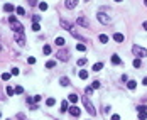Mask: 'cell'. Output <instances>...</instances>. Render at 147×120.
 Returning a JSON list of instances; mask_svg holds the SVG:
<instances>
[{"label":"cell","mask_w":147,"mask_h":120,"mask_svg":"<svg viewBox=\"0 0 147 120\" xmlns=\"http://www.w3.org/2000/svg\"><path fill=\"white\" fill-rule=\"evenodd\" d=\"M14 90H15V93H22V92H24V88H22V86H15Z\"/></svg>","instance_id":"74e56055"},{"label":"cell","mask_w":147,"mask_h":120,"mask_svg":"<svg viewBox=\"0 0 147 120\" xmlns=\"http://www.w3.org/2000/svg\"><path fill=\"white\" fill-rule=\"evenodd\" d=\"M39 9L42 12H46V10H47V4H46V2H41V4H39Z\"/></svg>","instance_id":"4316f807"},{"label":"cell","mask_w":147,"mask_h":120,"mask_svg":"<svg viewBox=\"0 0 147 120\" xmlns=\"http://www.w3.org/2000/svg\"><path fill=\"white\" fill-rule=\"evenodd\" d=\"M85 2H88V0H85Z\"/></svg>","instance_id":"681fc988"},{"label":"cell","mask_w":147,"mask_h":120,"mask_svg":"<svg viewBox=\"0 0 147 120\" xmlns=\"http://www.w3.org/2000/svg\"><path fill=\"white\" fill-rule=\"evenodd\" d=\"M46 105H47V107H54V105H56V100H54V98H47V100H46Z\"/></svg>","instance_id":"d6986e66"},{"label":"cell","mask_w":147,"mask_h":120,"mask_svg":"<svg viewBox=\"0 0 147 120\" xmlns=\"http://www.w3.org/2000/svg\"><path fill=\"white\" fill-rule=\"evenodd\" d=\"M15 12H17L19 15H25V10H24V7H17V9H15Z\"/></svg>","instance_id":"484cf974"},{"label":"cell","mask_w":147,"mask_h":120,"mask_svg":"<svg viewBox=\"0 0 147 120\" xmlns=\"http://www.w3.org/2000/svg\"><path fill=\"white\" fill-rule=\"evenodd\" d=\"M32 100H34V102H36V103H39V102H41V100H42V97H41V95H36V97H34V98H32Z\"/></svg>","instance_id":"8d00e7d4"},{"label":"cell","mask_w":147,"mask_h":120,"mask_svg":"<svg viewBox=\"0 0 147 120\" xmlns=\"http://www.w3.org/2000/svg\"><path fill=\"white\" fill-rule=\"evenodd\" d=\"M76 22H78V25H81V27H90V20L86 17H78Z\"/></svg>","instance_id":"52a82bcc"},{"label":"cell","mask_w":147,"mask_h":120,"mask_svg":"<svg viewBox=\"0 0 147 120\" xmlns=\"http://www.w3.org/2000/svg\"><path fill=\"white\" fill-rule=\"evenodd\" d=\"M127 88H129V90H135V88H137V81H134V80L127 81Z\"/></svg>","instance_id":"4fadbf2b"},{"label":"cell","mask_w":147,"mask_h":120,"mask_svg":"<svg viewBox=\"0 0 147 120\" xmlns=\"http://www.w3.org/2000/svg\"><path fill=\"white\" fill-rule=\"evenodd\" d=\"M2 80H10V73H4V74H2Z\"/></svg>","instance_id":"e575fe53"},{"label":"cell","mask_w":147,"mask_h":120,"mask_svg":"<svg viewBox=\"0 0 147 120\" xmlns=\"http://www.w3.org/2000/svg\"><path fill=\"white\" fill-rule=\"evenodd\" d=\"M91 88H93V90H95V88H100V81H93V83H91Z\"/></svg>","instance_id":"836d02e7"},{"label":"cell","mask_w":147,"mask_h":120,"mask_svg":"<svg viewBox=\"0 0 147 120\" xmlns=\"http://www.w3.org/2000/svg\"><path fill=\"white\" fill-rule=\"evenodd\" d=\"M54 66H56V61H47V63H46V68H54Z\"/></svg>","instance_id":"f546056e"},{"label":"cell","mask_w":147,"mask_h":120,"mask_svg":"<svg viewBox=\"0 0 147 120\" xmlns=\"http://www.w3.org/2000/svg\"><path fill=\"white\" fill-rule=\"evenodd\" d=\"M7 120H10V118H7Z\"/></svg>","instance_id":"f907efd6"},{"label":"cell","mask_w":147,"mask_h":120,"mask_svg":"<svg viewBox=\"0 0 147 120\" xmlns=\"http://www.w3.org/2000/svg\"><path fill=\"white\" fill-rule=\"evenodd\" d=\"M81 100H83V105H85L86 112H88L90 115H96V108H95V105L90 102V98H88V97H83Z\"/></svg>","instance_id":"6da1fadb"},{"label":"cell","mask_w":147,"mask_h":120,"mask_svg":"<svg viewBox=\"0 0 147 120\" xmlns=\"http://www.w3.org/2000/svg\"><path fill=\"white\" fill-rule=\"evenodd\" d=\"M57 59H59V61H68L69 59V52L66 51V49H61V51H57Z\"/></svg>","instance_id":"277c9868"},{"label":"cell","mask_w":147,"mask_h":120,"mask_svg":"<svg viewBox=\"0 0 147 120\" xmlns=\"http://www.w3.org/2000/svg\"><path fill=\"white\" fill-rule=\"evenodd\" d=\"M112 63L113 64H122V59H120L117 54H112Z\"/></svg>","instance_id":"9a60e30c"},{"label":"cell","mask_w":147,"mask_h":120,"mask_svg":"<svg viewBox=\"0 0 147 120\" xmlns=\"http://www.w3.org/2000/svg\"><path fill=\"white\" fill-rule=\"evenodd\" d=\"M110 120H120V115H117V113L112 115V118H110Z\"/></svg>","instance_id":"b9f144b4"},{"label":"cell","mask_w":147,"mask_h":120,"mask_svg":"<svg viewBox=\"0 0 147 120\" xmlns=\"http://www.w3.org/2000/svg\"><path fill=\"white\" fill-rule=\"evenodd\" d=\"M10 25H12L10 29L15 32V34H19V32H22V31H24V27H22V24H20V22H12Z\"/></svg>","instance_id":"5b68a950"},{"label":"cell","mask_w":147,"mask_h":120,"mask_svg":"<svg viewBox=\"0 0 147 120\" xmlns=\"http://www.w3.org/2000/svg\"><path fill=\"white\" fill-rule=\"evenodd\" d=\"M98 41H100L102 44H107V42H108V36L107 34H100V36H98Z\"/></svg>","instance_id":"5bb4252c"},{"label":"cell","mask_w":147,"mask_h":120,"mask_svg":"<svg viewBox=\"0 0 147 120\" xmlns=\"http://www.w3.org/2000/svg\"><path fill=\"white\" fill-rule=\"evenodd\" d=\"M147 118V112H139V120H145Z\"/></svg>","instance_id":"f1b7e54d"},{"label":"cell","mask_w":147,"mask_h":120,"mask_svg":"<svg viewBox=\"0 0 147 120\" xmlns=\"http://www.w3.org/2000/svg\"><path fill=\"white\" fill-rule=\"evenodd\" d=\"M142 27H144V29H145V31H147V20H145V22H144V24H142Z\"/></svg>","instance_id":"bcb514c9"},{"label":"cell","mask_w":147,"mask_h":120,"mask_svg":"<svg viewBox=\"0 0 147 120\" xmlns=\"http://www.w3.org/2000/svg\"><path fill=\"white\" fill-rule=\"evenodd\" d=\"M42 51H44V54H46V56H47V54H51V46H47V44H46Z\"/></svg>","instance_id":"4dcf8cb0"},{"label":"cell","mask_w":147,"mask_h":120,"mask_svg":"<svg viewBox=\"0 0 147 120\" xmlns=\"http://www.w3.org/2000/svg\"><path fill=\"white\" fill-rule=\"evenodd\" d=\"M78 76L81 78V80H86V78H88V71H86V69H81V71L78 73Z\"/></svg>","instance_id":"2e32d148"},{"label":"cell","mask_w":147,"mask_h":120,"mask_svg":"<svg viewBox=\"0 0 147 120\" xmlns=\"http://www.w3.org/2000/svg\"><path fill=\"white\" fill-rule=\"evenodd\" d=\"M54 44H56V46H64V37H56Z\"/></svg>","instance_id":"e0dca14e"},{"label":"cell","mask_w":147,"mask_h":120,"mask_svg":"<svg viewBox=\"0 0 147 120\" xmlns=\"http://www.w3.org/2000/svg\"><path fill=\"white\" fill-rule=\"evenodd\" d=\"M132 52H134V56L139 57V59L147 56V49H145V47H142V46H137V44H135V46H132Z\"/></svg>","instance_id":"7a4b0ae2"},{"label":"cell","mask_w":147,"mask_h":120,"mask_svg":"<svg viewBox=\"0 0 147 120\" xmlns=\"http://www.w3.org/2000/svg\"><path fill=\"white\" fill-rule=\"evenodd\" d=\"M76 4H78V0H66V9H74L76 7Z\"/></svg>","instance_id":"8fae6325"},{"label":"cell","mask_w":147,"mask_h":120,"mask_svg":"<svg viewBox=\"0 0 147 120\" xmlns=\"http://www.w3.org/2000/svg\"><path fill=\"white\" fill-rule=\"evenodd\" d=\"M32 20H34V22H39L41 17H39V15H34V17H32Z\"/></svg>","instance_id":"7bdbcfd3"},{"label":"cell","mask_w":147,"mask_h":120,"mask_svg":"<svg viewBox=\"0 0 147 120\" xmlns=\"http://www.w3.org/2000/svg\"><path fill=\"white\" fill-rule=\"evenodd\" d=\"M27 63H29V64H34V63H36V57L29 56V57H27Z\"/></svg>","instance_id":"d590c367"},{"label":"cell","mask_w":147,"mask_h":120,"mask_svg":"<svg viewBox=\"0 0 147 120\" xmlns=\"http://www.w3.org/2000/svg\"><path fill=\"white\" fill-rule=\"evenodd\" d=\"M124 39H125V37H124V34H120V32L113 34V41H115V42H119V44H120V42H124Z\"/></svg>","instance_id":"30bf717a"},{"label":"cell","mask_w":147,"mask_h":120,"mask_svg":"<svg viewBox=\"0 0 147 120\" xmlns=\"http://www.w3.org/2000/svg\"><path fill=\"white\" fill-rule=\"evenodd\" d=\"M15 42H17L19 46H24V44H25V37H24V34H22V32L15 34Z\"/></svg>","instance_id":"ba28073f"},{"label":"cell","mask_w":147,"mask_h":120,"mask_svg":"<svg viewBox=\"0 0 147 120\" xmlns=\"http://www.w3.org/2000/svg\"><path fill=\"white\" fill-rule=\"evenodd\" d=\"M9 22H17V17H15V15H10V19H9Z\"/></svg>","instance_id":"60d3db41"},{"label":"cell","mask_w":147,"mask_h":120,"mask_svg":"<svg viewBox=\"0 0 147 120\" xmlns=\"http://www.w3.org/2000/svg\"><path fill=\"white\" fill-rule=\"evenodd\" d=\"M78 66H86V57H79V59H78Z\"/></svg>","instance_id":"d4e9b609"},{"label":"cell","mask_w":147,"mask_h":120,"mask_svg":"<svg viewBox=\"0 0 147 120\" xmlns=\"http://www.w3.org/2000/svg\"><path fill=\"white\" fill-rule=\"evenodd\" d=\"M85 93H86V95H91V93H93V88H91V86H88V88L85 90Z\"/></svg>","instance_id":"f35d334b"},{"label":"cell","mask_w":147,"mask_h":120,"mask_svg":"<svg viewBox=\"0 0 147 120\" xmlns=\"http://www.w3.org/2000/svg\"><path fill=\"white\" fill-rule=\"evenodd\" d=\"M103 68V63H95L93 64V71H100Z\"/></svg>","instance_id":"ffe728a7"},{"label":"cell","mask_w":147,"mask_h":120,"mask_svg":"<svg viewBox=\"0 0 147 120\" xmlns=\"http://www.w3.org/2000/svg\"><path fill=\"white\" fill-rule=\"evenodd\" d=\"M29 4H31V5H36V4H37V0H29Z\"/></svg>","instance_id":"ee69618b"},{"label":"cell","mask_w":147,"mask_h":120,"mask_svg":"<svg viewBox=\"0 0 147 120\" xmlns=\"http://www.w3.org/2000/svg\"><path fill=\"white\" fill-rule=\"evenodd\" d=\"M76 49H78L79 52H83V51H86V46H85V44H83V42H79L78 46H76Z\"/></svg>","instance_id":"7402d4cb"},{"label":"cell","mask_w":147,"mask_h":120,"mask_svg":"<svg viewBox=\"0 0 147 120\" xmlns=\"http://www.w3.org/2000/svg\"><path fill=\"white\" fill-rule=\"evenodd\" d=\"M61 27H63V29H66V31H69V32H71V31H73V24H71V22H68L66 19H61Z\"/></svg>","instance_id":"8992f818"},{"label":"cell","mask_w":147,"mask_h":120,"mask_svg":"<svg viewBox=\"0 0 147 120\" xmlns=\"http://www.w3.org/2000/svg\"><path fill=\"white\" fill-rule=\"evenodd\" d=\"M96 19H98L103 25H108V24L112 22V17H110L108 14H103V12H98V14H96Z\"/></svg>","instance_id":"3957f363"},{"label":"cell","mask_w":147,"mask_h":120,"mask_svg":"<svg viewBox=\"0 0 147 120\" xmlns=\"http://www.w3.org/2000/svg\"><path fill=\"white\" fill-rule=\"evenodd\" d=\"M145 110H147L145 105H139V107H137V112H145Z\"/></svg>","instance_id":"d6a6232c"},{"label":"cell","mask_w":147,"mask_h":120,"mask_svg":"<svg viewBox=\"0 0 147 120\" xmlns=\"http://www.w3.org/2000/svg\"><path fill=\"white\" fill-rule=\"evenodd\" d=\"M144 2H145V7H147V0H144Z\"/></svg>","instance_id":"c3c4849f"},{"label":"cell","mask_w":147,"mask_h":120,"mask_svg":"<svg viewBox=\"0 0 147 120\" xmlns=\"http://www.w3.org/2000/svg\"><path fill=\"white\" fill-rule=\"evenodd\" d=\"M69 113L73 115V117H79V115H81V110H79L76 105H73V107L69 108Z\"/></svg>","instance_id":"9c48e42d"},{"label":"cell","mask_w":147,"mask_h":120,"mask_svg":"<svg viewBox=\"0 0 147 120\" xmlns=\"http://www.w3.org/2000/svg\"><path fill=\"white\" fill-rule=\"evenodd\" d=\"M140 66H142L140 59H139V57H137V59H134V68H137V69H139V68H140Z\"/></svg>","instance_id":"cb8c5ba5"},{"label":"cell","mask_w":147,"mask_h":120,"mask_svg":"<svg viewBox=\"0 0 147 120\" xmlns=\"http://www.w3.org/2000/svg\"><path fill=\"white\" fill-rule=\"evenodd\" d=\"M68 100H69L71 103H76V102H78V97H76V95H69Z\"/></svg>","instance_id":"83f0119b"},{"label":"cell","mask_w":147,"mask_h":120,"mask_svg":"<svg viewBox=\"0 0 147 120\" xmlns=\"http://www.w3.org/2000/svg\"><path fill=\"white\" fill-rule=\"evenodd\" d=\"M39 29H41L39 22H34V24H32V31H36V32H37V31H39Z\"/></svg>","instance_id":"1f68e13d"},{"label":"cell","mask_w":147,"mask_h":120,"mask_svg":"<svg viewBox=\"0 0 147 120\" xmlns=\"http://www.w3.org/2000/svg\"><path fill=\"white\" fill-rule=\"evenodd\" d=\"M61 112H68V102H61Z\"/></svg>","instance_id":"44dd1931"},{"label":"cell","mask_w":147,"mask_h":120,"mask_svg":"<svg viewBox=\"0 0 147 120\" xmlns=\"http://www.w3.org/2000/svg\"><path fill=\"white\" fill-rule=\"evenodd\" d=\"M4 10L10 14V12H15V7L12 5V4H5V5H4Z\"/></svg>","instance_id":"7c38bea8"},{"label":"cell","mask_w":147,"mask_h":120,"mask_svg":"<svg viewBox=\"0 0 147 120\" xmlns=\"http://www.w3.org/2000/svg\"><path fill=\"white\" fill-rule=\"evenodd\" d=\"M59 83H61V86H68L69 85V80L66 78V76H63L61 80H59Z\"/></svg>","instance_id":"ac0fdd59"},{"label":"cell","mask_w":147,"mask_h":120,"mask_svg":"<svg viewBox=\"0 0 147 120\" xmlns=\"http://www.w3.org/2000/svg\"><path fill=\"white\" fill-rule=\"evenodd\" d=\"M20 71H19V68H12V71H10V74H19Z\"/></svg>","instance_id":"ab89813d"},{"label":"cell","mask_w":147,"mask_h":120,"mask_svg":"<svg viewBox=\"0 0 147 120\" xmlns=\"http://www.w3.org/2000/svg\"><path fill=\"white\" fill-rule=\"evenodd\" d=\"M115 2H124V0H115Z\"/></svg>","instance_id":"7dc6e473"},{"label":"cell","mask_w":147,"mask_h":120,"mask_svg":"<svg viewBox=\"0 0 147 120\" xmlns=\"http://www.w3.org/2000/svg\"><path fill=\"white\" fill-rule=\"evenodd\" d=\"M142 85H145V86H147V76L144 78V80H142Z\"/></svg>","instance_id":"f6af8a7d"},{"label":"cell","mask_w":147,"mask_h":120,"mask_svg":"<svg viewBox=\"0 0 147 120\" xmlns=\"http://www.w3.org/2000/svg\"><path fill=\"white\" fill-rule=\"evenodd\" d=\"M7 95H9V97H12V95H14V93H15V90H14V88H12V86H7Z\"/></svg>","instance_id":"603a6c76"}]
</instances>
